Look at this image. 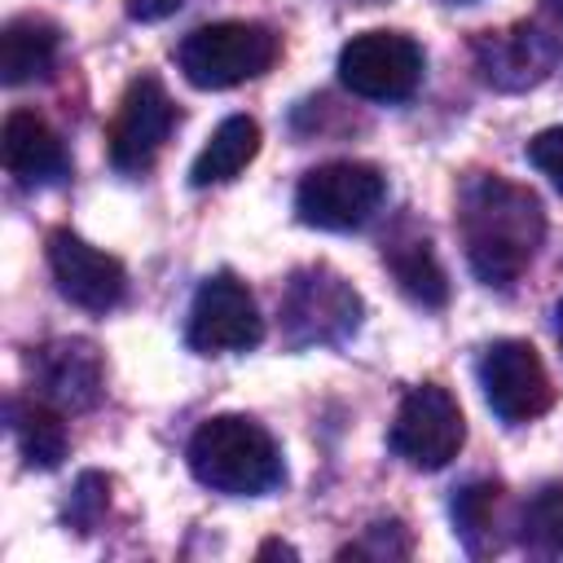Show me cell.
I'll use <instances>...</instances> for the list:
<instances>
[{"instance_id":"cb8c5ba5","label":"cell","mask_w":563,"mask_h":563,"mask_svg":"<svg viewBox=\"0 0 563 563\" xmlns=\"http://www.w3.org/2000/svg\"><path fill=\"white\" fill-rule=\"evenodd\" d=\"M264 554H286V559H295V550H290L286 541H264V545H260V559H264Z\"/></svg>"},{"instance_id":"5bb4252c","label":"cell","mask_w":563,"mask_h":563,"mask_svg":"<svg viewBox=\"0 0 563 563\" xmlns=\"http://www.w3.org/2000/svg\"><path fill=\"white\" fill-rule=\"evenodd\" d=\"M0 158H4L9 176H18L22 185H44V180L66 176L62 136L35 110H13L4 119V128H0Z\"/></svg>"},{"instance_id":"ffe728a7","label":"cell","mask_w":563,"mask_h":563,"mask_svg":"<svg viewBox=\"0 0 563 563\" xmlns=\"http://www.w3.org/2000/svg\"><path fill=\"white\" fill-rule=\"evenodd\" d=\"M523 537L537 550H563V484H545L523 506Z\"/></svg>"},{"instance_id":"ba28073f","label":"cell","mask_w":563,"mask_h":563,"mask_svg":"<svg viewBox=\"0 0 563 563\" xmlns=\"http://www.w3.org/2000/svg\"><path fill=\"white\" fill-rule=\"evenodd\" d=\"M194 352H246L264 339V317L255 308V295L246 290V282H238L233 273H216L198 286L194 303H189V330H185Z\"/></svg>"},{"instance_id":"52a82bcc","label":"cell","mask_w":563,"mask_h":563,"mask_svg":"<svg viewBox=\"0 0 563 563\" xmlns=\"http://www.w3.org/2000/svg\"><path fill=\"white\" fill-rule=\"evenodd\" d=\"M286 339L295 347L308 343H339L361 325V295L330 268H299L282 299Z\"/></svg>"},{"instance_id":"9a60e30c","label":"cell","mask_w":563,"mask_h":563,"mask_svg":"<svg viewBox=\"0 0 563 563\" xmlns=\"http://www.w3.org/2000/svg\"><path fill=\"white\" fill-rule=\"evenodd\" d=\"M57 44H62V35L48 18L22 13V18L4 22V31H0V79L4 84L44 79L57 62Z\"/></svg>"},{"instance_id":"4fadbf2b","label":"cell","mask_w":563,"mask_h":563,"mask_svg":"<svg viewBox=\"0 0 563 563\" xmlns=\"http://www.w3.org/2000/svg\"><path fill=\"white\" fill-rule=\"evenodd\" d=\"M35 369V387L44 391L48 405L57 409H92L106 391V374H101V352L88 339H57L48 347H40L31 356Z\"/></svg>"},{"instance_id":"e0dca14e","label":"cell","mask_w":563,"mask_h":563,"mask_svg":"<svg viewBox=\"0 0 563 563\" xmlns=\"http://www.w3.org/2000/svg\"><path fill=\"white\" fill-rule=\"evenodd\" d=\"M383 264L391 268L396 286L413 303H422V308H444L449 303V277H444V268H440V260H435V251H431L427 238H400V242H391L383 251Z\"/></svg>"},{"instance_id":"7a4b0ae2","label":"cell","mask_w":563,"mask_h":563,"mask_svg":"<svg viewBox=\"0 0 563 563\" xmlns=\"http://www.w3.org/2000/svg\"><path fill=\"white\" fill-rule=\"evenodd\" d=\"M189 471L198 484L229 497H260L282 484L273 435L246 413H216L189 435Z\"/></svg>"},{"instance_id":"44dd1931","label":"cell","mask_w":563,"mask_h":563,"mask_svg":"<svg viewBox=\"0 0 563 563\" xmlns=\"http://www.w3.org/2000/svg\"><path fill=\"white\" fill-rule=\"evenodd\" d=\"M528 163L563 194V128H545L528 141Z\"/></svg>"},{"instance_id":"8fae6325","label":"cell","mask_w":563,"mask_h":563,"mask_svg":"<svg viewBox=\"0 0 563 563\" xmlns=\"http://www.w3.org/2000/svg\"><path fill=\"white\" fill-rule=\"evenodd\" d=\"M48 268H53L57 290L84 312H110L128 290L123 264L70 229L48 233Z\"/></svg>"},{"instance_id":"5b68a950","label":"cell","mask_w":563,"mask_h":563,"mask_svg":"<svg viewBox=\"0 0 563 563\" xmlns=\"http://www.w3.org/2000/svg\"><path fill=\"white\" fill-rule=\"evenodd\" d=\"M462 440H466L462 409L440 383H418L405 391L391 435H387V444L400 462H409L413 471H440L457 457Z\"/></svg>"},{"instance_id":"7402d4cb","label":"cell","mask_w":563,"mask_h":563,"mask_svg":"<svg viewBox=\"0 0 563 563\" xmlns=\"http://www.w3.org/2000/svg\"><path fill=\"white\" fill-rule=\"evenodd\" d=\"M537 31L545 35L550 53L563 57V0H545L541 4V18H537Z\"/></svg>"},{"instance_id":"277c9868","label":"cell","mask_w":563,"mask_h":563,"mask_svg":"<svg viewBox=\"0 0 563 563\" xmlns=\"http://www.w3.org/2000/svg\"><path fill=\"white\" fill-rule=\"evenodd\" d=\"M387 180L374 163H356V158H339V163H321L312 167L299 189H295V216L312 229H330V233H347L361 229L378 207H383Z\"/></svg>"},{"instance_id":"3957f363","label":"cell","mask_w":563,"mask_h":563,"mask_svg":"<svg viewBox=\"0 0 563 563\" xmlns=\"http://www.w3.org/2000/svg\"><path fill=\"white\" fill-rule=\"evenodd\" d=\"M176 62L194 88H238L277 62V35L260 22H207L180 40Z\"/></svg>"},{"instance_id":"ac0fdd59","label":"cell","mask_w":563,"mask_h":563,"mask_svg":"<svg viewBox=\"0 0 563 563\" xmlns=\"http://www.w3.org/2000/svg\"><path fill=\"white\" fill-rule=\"evenodd\" d=\"M9 427L18 435V449L31 466L40 471H53L62 466L66 457V422L57 413V405H44V400H9Z\"/></svg>"},{"instance_id":"603a6c76","label":"cell","mask_w":563,"mask_h":563,"mask_svg":"<svg viewBox=\"0 0 563 563\" xmlns=\"http://www.w3.org/2000/svg\"><path fill=\"white\" fill-rule=\"evenodd\" d=\"M185 0H128V18L132 22H163L180 9Z\"/></svg>"},{"instance_id":"6da1fadb","label":"cell","mask_w":563,"mask_h":563,"mask_svg":"<svg viewBox=\"0 0 563 563\" xmlns=\"http://www.w3.org/2000/svg\"><path fill=\"white\" fill-rule=\"evenodd\" d=\"M457 229L471 260V273L484 286H515L545 238V211L532 189L510 185L497 172H479L466 180L457 202Z\"/></svg>"},{"instance_id":"9c48e42d","label":"cell","mask_w":563,"mask_h":563,"mask_svg":"<svg viewBox=\"0 0 563 563\" xmlns=\"http://www.w3.org/2000/svg\"><path fill=\"white\" fill-rule=\"evenodd\" d=\"M479 387H484L488 409L501 422H528V418H541L554 405L550 374H545L537 347L523 343V339H497V343L484 347Z\"/></svg>"},{"instance_id":"30bf717a","label":"cell","mask_w":563,"mask_h":563,"mask_svg":"<svg viewBox=\"0 0 563 563\" xmlns=\"http://www.w3.org/2000/svg\"><path fill=\"white\" fill-rule=\"evenodd\" d=\"M172 123H176V106L167 88L154 75H136L128 92L119 97V110L106 128L110 163L119 172H145L158 158L163 141L172 136Z\"/></svg>"},{"instance_id":"2e32d148","label":"cell","mask_w":563,"mask_h":563,"mask_svg":"<svg viewBox=\"0 0 563 563\" xmlns=\"http://www.w3.org/2000/svg\"><path fill=\"white\" fill-rule=\"evenodd\" d=\"M260 154V123L251 114H229L211 141L198 150L194 167H189V185L194 189H207V185H224L233 180L251 158Z\"/></svg>"},{"instance_id":"7c38bea8","label":"cell","mask_w":563,"mask_h":563,"mask_svg":"<svg viewBox=\"0 0 563 563\" xmlns=\"http://www.w3.org/2000/svg\"><path fill=\"white\" fill-rule=\"evenodd\" d=\"M471 57H475V70L488 88H501V92H523L532 84H541L554 66V53L545 44V35L537 31V22H519L510 31H479L471 40Z\"/></svg>"},{"instance_id":"d6986e66","label":"cell","mask_w":563,"mask_h":563,"mask_svg":"<svg viewBox=\"0 0 563 563\" xmlns=\"http://www.w3.org/2000/svg\"><path fill=\"white\" fill-rule=\"evenodd\" d=\"M497 497H501L497 484H466V488L453 497V523H457V537L466 541L471 554H484L488 545H497V537H493Z\"/></svg>"},{"instance_id":"8992f818","label":"cell","mask_w":563,"mask_h":563,"mask_svg":"<svg viewBox=\"0 0 563 563\" xmlns=\"http://www.w3.org/2000/svg\"><path fill=\"white\" fill-rule=\"evenodd\" d=\"M339 84L365 101H405L422 84V48L400 31H361L339 48Z\"/></svg>"},{"instance_id":"d4e9b609","label":"cell","mask_w":563,"mask_h":563,"mask_svg":"<svg viewBox=\"0 0 563 563\" xmlns=\"http://www.w3.org/2000/svg\"><path fill=\"white\" fill-rule=\"evenodd\" d=\"M554 330H559V347H563V303L554 308Z\"/></svg>"}]
</instances>
